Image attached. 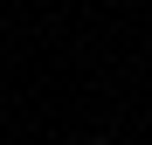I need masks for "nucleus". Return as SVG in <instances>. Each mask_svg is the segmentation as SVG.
<instances>
[{"label": "nucleus", "instance_id": "nucleus-1", "mask_svg": "<svg viewBox=\"0 0 152 145\" xmlns=\"http://www.w3.org/2000/svg\"><path fill=\"white\" fill-rule=\"evenodd\" d=\"M83 145H111V138H83Z\"/></svg>", "mask_w": 152, "mask_h": 145}]
</instances>
